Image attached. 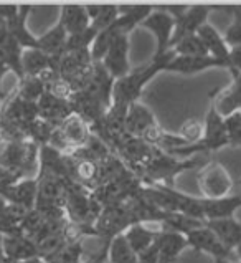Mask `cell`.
Wrapping results in <instances>:
<instances>
[{
	"label": "cell",
	"mask_w": 241,
	"mask_h": 263,
	"mask_svg": "<svg viewBox=\"0 0 241 263\" xmlns=\"http://www.w3.org/2000/svg\"><path fill=\"white\" fill-rule=\"evenodd\" d=\"M175 58V51L170 50L164 55H154V58L146 66L132 70L127 77L116 80L114 89H112V104H120V106H127L139 101V96L150 80H152L157 73L165 71L167 65Z\"/></svg>",
	"instance_id": "obj_1"
},
{
	"label": "cell",
	"mask_w": 241,
	"mask_h": 263,
	"mask_svg": "<svg viewBox=\"0 0 241 263\" xmlns=\"http://www.w3.org/2000/svg\"><path fill=\"white\" fill-rule=\"evenodd\" d=\"M207 164L205 156L190 157V159H178L175 156H170L164 151H157L154 159L150 161L147 166L140 171L137 176L144 185H169L172 187V180H174L180 172L188 169L203 167Z\"/></svg>",
	"instance_id": "obj_2"
},
{
	"label": "cell",
	"mask_w": 241,
	"mask_h": 263,
	"mask_svg": "<svg viewBox=\"0 0 241 263\" xmlns=\"http://www.w3.org/2000/svg\"><path fill=\"white\" fill-rule=\"evenodd\" d=\"M38 156L40 146L30 141H0V167L22 172L27 176V172L38 169Z\"/></svg>",
	"instance_id": "obj_3"
},
{
	"label": "cell",
	"mask_w": 241,
	"mask_h": 263,
	"mask_svg": "<svg viewBox=\"0 0 241 263\" xmlns=\"http://www.w3.org/2000/svg\"><path fill=\"white\" fill-rule=\"evenodd\" d=\"M134 223L135 220L131 214V210L127 209L124 202H120V204L103 209L101 215L97 217V220L94 223V234L96 237L103 238L104 243H111L112 238H116L117 235H123Z\"/></svg>",
	"instance_id": "obj_4"
},
{
	"label": "cell",
	"mask_w": 241,
	"mask_h": 263,
	"mask_svg": "<svg viewBox=\"0 0 241 263\" xmlns=\"http://www.w3.org/2000/svg\"><path fill=\"white\" fill-rule=\"evenodd\" d=\"M198 187L207 199H220L228 195L233 179L227 167L220 162H207L198 172Z\"/></svg>",
	"instance_id": "obj_5"
},
{
	"label": "cell",
	"mask_w": 241,
	"mask_h": 263,
	"mask_svg": "<svg viewBox=\"0 0 241 263\" xmlns=\"http://www.w3.org/2000/svg\"><path fill=\"white\" fill-rule=\"evenodd\" d=\"M187 242L188 247L193 249L195 252L208 253L212 255L215 260H230V261H238L236 255L228 247L222 243V240L218 238L207 225H203L200 229L192 230L190 234H187Z\"/></svg>",
	"instance_id": "obj_6"
},
{
	"label": "cell",
	"mask_w": 241,
	"mask_h": 263,
	"mask_svg": "<svg viewBox=\"0 0 241 263\" xmlns=\"http://www.w3.org/2000/svg\"><path fill=\"white\" fill-rule=\"evenodd\" d=\"M157 151H159V149L147 144L144 139L127 138L116 151V154L120 157V161H123L135 176H139L140 171L154 159Z\"/></svg>",
	"instance_id": "obj_7"
},
{
	"label": "cell",
	"mask_w": 241,
	"mask_h": 263,
	"mask_svg": "<svg viewBox=\"0 0 241 263\" xmlns=\"http://www.w3.org/2000/svg\"><path fill=\"white\" fill-rule=\"evenodd\" d=\"M38 118V104L24 100L17 93L5 100L2 109H0V123L25 127V129L28 124H32Z\"/></svg>",
	"instance_id": "obj_8"
},
{
	"label": "cell",
	"mask_w": 241,
	"mask_h": 263,
	"mask_svg": "<svg viewBox=\"0 0 241 263\" xmlns=\"http://www.w3.org/2000/svg\"><path fill=\"white\" fill-rule=\"evenodd\" d=\"M142 27H146L150 30L155 39H157V51L155 55H164L170 51V42L172 35L175 30V18L170 13L165 12L162 7H154L152 13L140 24Z\"/></svg>",
	"instance_id": "obj_9"
},
{
	"label": "cell",
	"mask_w": 241,
	"mask_h": 263,
	"mask_svg": "<svg viewBox=\"0 0 241 263\" xmlns=\"http://www.w3.org/2000/svg\"><path fill=\"white\" fill-rule=\"evenodd\" d=\"M127 53H129V36L127 35L116 36L109 45L106 55H104L101 62L104 65V68L111 73V77L114 80L124 78L132 71L129 60H127Z\"/></svg>",
	"instance_id": "obj_10"
},
{
	"label": "cell",
	"mask_w": 241,
	"mask_h": 263,
	"mask_svg": "<svg viewBox=\"0 0 241 263\" xmlns=\"http://www.w3.org/2000/svg\"><path fill=\"white\" fill-rule=\"evenodd\" d=\"M208 13H210V7H207V5H190L188 7V10L182 15V17L175 20V30H174V35H172L170 50L174 48L180 40H184L185 36L197 35L200 27L207 24Z\"/></svg>",
	"instance_id": "obj_11"
},
{
	"label": "cell",
	"mask_w": 241,
	"mask_h": 263,
	"mask_svg": "<svg viewBox=\"0 0 241 263\" xmlns=\"http://www.w3.org/2000/svg\"><path fill=\"white\" fill-rule=\"evenodd\" d=\"M73 115H78L79 118H83L85 121L93 126L94 123H97L99 119L104 118V115L108 112V106L103 101L97 100L96 96H93L89 91H78L71 96L70 100Z\"/></svg>",
	"instance_id": "obj_12"
},
{
	"label": "cell",
	"mask_w": 241,
	"mask_h": 263,
	"mask_svg": "<svg viewBox=\"0 0 241 263\" xmlns=\"http://www.w3.org/2000/svg\"><path fill=\"white\" fill-rule=\"evenodd\" d=\"M233 77V83L225 91H212L210 98L215 104L216 111L223 118H227L236 111H241V71L230 70Z\"/></svg>",
	"instance_id": "obj_13"
},
{
	"label": "cell",
	"mask_w": 241,
	"mask_h": 263,
	"mask_svg": "<svg viewBox=\"0 0 241 263\" xmlns=\"http://www.w3.org/2000/svg\"><path fill=\"white\" fill-rule=\"evenodd\" d=\"M157 124L159 123H157L154 112L150 111L146 104L137 101V103H134L129 106V111H127V119H126V129H127V134H129L131 138L144 139L146 134Z\"/></svg>",
	"instance_id": "obj_14"
},
{
	"label": "cell",
	"mask_w": 241,
	"mask_h": 263,
	"mask_svg": "<svg viewBox=\"0 0 241 263\" xmlns=\"http://www.w3.org/2000/svg\"><path fill=\"white\" fill-rule=\"evenodd\" d=\"M38 115L43 121L50 123L53 127H59L68 118L73 115L70 101L58 100L53 95L45 91V95L38 100Z\"/></svg>",
	"instance_id": "obj_15"
},
{
	"label": "cell",
	"mask_w": 241,
	"mask_h": 263,
	"mask_svg": "<svg viewBox=\"0 0 241 263\" xmlns=\"http://www.w3.org/2000/svg\"><path fill=\"white\" fill-rule=\"evenodd\" d=\"M205 222L208 220H222L235 217L236 210L241 209V194L238 195H225L220 199H207L200 197Z\"/></svg>",
	"instance_id": "obj_16"
},
{
	"label": "cell",
	"mask_w": 241,
	"mask_h": 263,
	"mask_svg": "<svg viewBox=\"0 0 241 263\" xmlns=\"http://www.w3.org/2000/svg\"><path fill=\"white\" fill-rule=\"evenodd\" d=\"M36 195H38V180L36 179H22L20 182L0 192V197H4L9 204L25 207L28 210L35 209Z\"/></svg>",
	"instance_id": "obj_17"
},
{
	"label": "cell",
	"mask_w": 241,
	"mask_h": 263,
	"mask_svg": "<svg viewBox=\"0 0 241 263\" xmlns=\"http://www.w3.org/2000/svg\"><path fill=\"white\" fill-rule=\"evenodd\" d=\"M58 129L65 138L68 147H70V153L74 149L85 147L88 141L91 139V127L78 115H71Z\"/></svg>",
	"instance_id": "obj_18"
},
{
	"label": "cell",
	"mask_w": 241,
	"mask_h": 263,
	"mask_svg": "<svg viewBox=\"0 0 241 263\" xmlns=\"http://www.w3.org/2000/svg\"><path fill=\"white\" fill-rule=\"evenodd\" d=\"M4 253L9 261H25L30 258L40 257L36 243L32 238L24 237L20 234L4 235Z\"/></svg>",
	"instance_id": "obj_19"
},
{
	"label": "cell",
	"mask_w": 241,
	"mask_h": 263,
	"mask_svg": "<svg viewBox=\"0 0 241 263\" xmlns=\"http://www.w3.org/2000/svg\"><path fill=\"white\" fill-rule=\"evenodd\" d=\"M116 80L111 77V73L104 68V65L101 62H94V68L91 74V81L86 88V91H89L93 96H96L97 100L103 101L108 108L112 106V89H114Z\"/></svg>",
	"instance_id": "obj_20"
},
{
	"label": "cell",
	"mask_w": 241,
	"mask_h": 263,
	"mask_svg": "<svg viewBox=\"0 0 241 263\" xmlns=\"http://www.w3.org/2000/svg\"><path fill=\"white\" fill-rule=\"evenodd\" d=\"M215 66H223V68H227V65L213 57H180V55H175V58L167 65L165 71L195 74V73L205 71L210 68H215Z\"/></svg>",
	"instance_id": "obj_21"
},
{
	"label": "cell",
	"mask_w": 241,
	"mask_h": 263,
	"mask_svg": "<svg viewBox=\"0 0 241 263\" xmlns=\"http://www.w3.org/2000/svg\"><path fill=\"white\" fill-rule=\"evenodd\" d=\"M30 10H32V7L30 5H18V10L15 12L9 20H7V25H9L10 35L22 45V48L24 50H36L38 48V39H35V36L30 33L25 27V18L30 13Z\"/></svg>",
	"instance_id": "obj_22"
},
{
	"label": "cell",
	"mask_w": 241,
	"mask_h": 263,
	"mask_svg": "<svg viewBox=\"0 0 241 263\" xmlns=\"http://www.w3.org/2000/svg\"><path fill=\"white\" fill-rule=\"evenodd\" d=\"M157 242H159V263H175L180 253L188 247L185 235L170 230H162L157 237Z\"/></svg>",
	"instance_id": "obj_23"
},
{
	"label": "cell",
	"mask_w": 241,
	"mask_h": 263,
	"mask_svg": "<svg viewBox=\"0 0 241 263\" xmlns=\"http://www.w3.org/2000/svg\"><path fill=\"white\" fill-rule=\"evenodd\" d=\"M197 35L200 36L203 45L207 47L208 55L223 62L225 65H227V70H230V47L227 45V42H225L223 36L218 33L210 24L202 25L200 30L197 32Z\"/></svg>",
	"instance_id": "obj_24"
},
{
	"label": "cell",
	"mask_w": 241,
	"mask_h": 263,
	"mask_svg": "<svg viewBox=\"0 0 241 263\" xmlns=\"http://www.w3.org/2000/svg\"><path fill=\"white\" fill-rule=\"evenodd\" d=\"M205 225L230 250L235 252V249L241 243V222H238L235 217L222 220H208Z\"/></svg>",
	"instance_id": "obj_25"
},
{
	"label": "cell",
	"mask_w": 241,
	"mask_h": 263,
	"mask_svg": "<svg viewBox=\"0 0 241 263\" xmlns=\"http://www.w3.org/2000/svg\"><path fill=\"white\" fill-rule=\"evenodd\" d=\"M59 24L63 25L68 35H76L85 32L86 28L91 27V20L86 12V7L83 5H66L62 10Z\"/></svg>",
	"instance_id": "obj_26"
},
{
	"label": "cell",
	"mask_w": 241,
	"mask_h": 263,
	"mask_svg": "<svg viewBox=\"0 0 241 263\" xmlns=\"http://www.w3.org/2000/svg\"><path fill=\"white\" fill-rule=\"evenodd\" d=\"M68 35L66 30L63 28V25L56 24V27H53L50 30V32H47L43 36H40L38 39V48L43 51V53H47L48 57H59L65 53L66 50V42H68Z\"/></svg>",
	"instance_id": "obj_27"
},
{
	"label": "cell",
	"mask_w": 241,
	"mask_h": 263,
	"mask_svg": "<svg viewBox=\"0 0 241 263\" xmlns=\"http://www.w3.org/2000/svg\"><path fill=\"white\" fill-rule=\"evenodd\" d=\"M162 230H150L149 227H146V223H134L124 232V235L135 255H140L155 242V238L159 237Z\"/></svg>",
	"instance_id": "obj_28"
},
{
	"label": "cell",
	"mask_w": 241,
	"mask_h": 263,
	"mask_svg": "<svg viewBox=\"0 0 241 263\" xmlns=\"http://www.w3.org/2000/svg\"><path fill=\"white\" fill-rule=\"evenodd\" d=\"M25 77H38L45 70H56V57H48L40 50H25L22 57Z\"/></svg>",
	"instance_id": "obj_29"
},
{
	"label": "cell",
	"mask_w": 241,
	"mask_h": 263,
	"mask_svg": "<svg viewBox=\"0 0 241 263\" xmlns=\"http://www.w3.org/2000/svg\"><path fill=\"white\" fill-rule=\"evenodd\" d=\"M24 48L22 45L13 39L10 35L9 40H7L2 47H0V62L7 65V68L10 71H13L18 77V80H22L25 77L24 73V63H22V57H24Z\"/></svg>",
	"instance_id": "obj_30"
},
{
	"label": "cell",
	"mask_w": 241,
	"mask_h": 263,
	"mask_svg": "<svg viewBox=\"0 0 241 263\" xmlns=\"http://www.w3.org/2000/svg\"><path fill=\"white\" fill-rule=\"evenodd\" d=\"M108 263H137V255L131 249L124 234L111 240L108 249Z\"/></svg>",
	"instance_id": "obj_31"
},
{
	"label": "cell",
	"mask_w": 241,
	"mask_h": 263,
	"mask_svg": "<svg viewBox=\"0 0 241 263\" xmlns=\"http://www.w3.org/2000/svg\"><path fill=\"white\" fill-rule=\"evenodd\" d=\"M83 257H85V249L79 240V242L65 243L62 249H58L55 253L48 255L43 260L47 263H81Z\"/></svg>",
	"instance_id": "obj_32"
},
{
	"label": "cell",
	"mask_w": 241,
	"mask_h": 263,
	"mask_svg": "<svg viewBox=\"0 0 241 263\" xmlns=\"http://www.w3.org/2000/svg\"><path fill=\"white\" fill-rule=\"evenodd\" d=\"M47 91V86L43 85V81L36 77H24L20 80L18 88H17V93L20 98H24L27 101H32V103H38L40 98L45 95Z\"/></svg>",
	"instance_id": "obj_33"
},
{
	"label": "cell",
	"mask_w": 241,
	"mask_h": 263,
	"mask_svg": "<svg viewBox=\"0 0 241 263\" xmlns=\"http://www.w3.org/2000/svg\"><path fill=\"white\" fill-rule=\"evenodd\" d=\"M172 50L175 51V55H180V57H210L207 47L203 45L198 35L185 36V39L180 40Z\"/></svg>",
	"instance_id": "obj_34"
},
{
	"label": "cell",
	"mask_w": 241,
	"mask_h": 263,
	"mask_svg": "<svg viewBox=\"0 0 241 263\" xmlns=\"http://www.w3.org/2000/svg\"><path fill=\"white\" fill-rule=\"evenodd\" d=\"M97 30L94 27L86 28L85 32L76 33V35H70L66 42V50L65 51H81V50H91L93 43L97 36Z\"/></svg>",
	"instance_id": "obj_35"
},
{
	"label": "cell",
	"mask_w": 241,
	"mask_h": 263,
	"mask_svg": "<svg viewBox=\"0 0 241 263\" xmlns=\"http://www.w3.org/2000/svg\"><path fill=\"white\" fill-rule=\"evenodd\" d=\"M227 10L233 15V22H231V25L227 28L223 39L230 48L239 47L241 45V5L227 7Z\"/></svg>",
	"instance_id": "obj_36"
},
{
	"label": "cell",
	"mask_w": 241,
	"mask_h": 263,
	"mask_svg": "<svg viewBox=\"0 0 241 263\" xmlns=\"http://www.w3.org/2000/svg\"><path fill=\"white\" fill-rule=\"evenodd\" d=\"M203 133H205V124H202L198 119H188V121L184 123V126L180 127V131L177 134L190 146L202 141Z\"/></svg>",
	"instance_id": "obj_37"
},
{
	"label": "cell",
	"mask_w": 241,
	"mask_h": 263,
	"mask_svg": "<svg viewBox=\"0 0 241 263\" xmlns=\"http://www.w3.org/2000/svg\"><path fill=\"white\" fill-rule=\"evenodd\" d=\"M119 17V7L117 5H103L99 15L91 22V27H94L97 32H103L104 28L112 25Z\"/></svg>",
	"instance_id": "obj_38"
},
{
	"label": "cell",
	"mask_w": 241,
	"mask_h": 263,
	"mask_svg": "<svg viewBox=\"0 0 241 263\" xmlns=\"http://www.w3.org/2000/svg\"><path fill=\"white\" fill-rule=\"evenodd\" d=\"M225 126H227L230 144L241 146V111H236L225 118Z\"/></svg>",
	"instance_id": "obj_39"
},
{
	"label": "cell",
	"mask_w": 241,
	"mask_h": 263,
	"mask_svg": "<svg viewBox=\"0 0 241 263\" xmlns=\"http://www.w3.org/2000/svg\"><path fill=\"white\" fill-rule=\"evenodd\" d=\"M47 91L50 95H53L55 98H58V100H63V101H70L71 96L74 95L70 83H68V81L62 77L51 81V83L47 86Z\"/></svg>",
	"instance_id": "obj_40"
},
{
	"label": "cell",
	"mask_w": 241,
	"mask_h": 263,
	"mask_svg": "<svg viewBox=\"0 0 241 263\" xmlns=\"http://www.w3.org/2000/svg\"><path fill=\"white\" fill-rule=\"evenodd\" d=\"M230 70L241 71V45L230 48Z\"/></svg>",
	"instance_id": "obj_41"
},
{
	"label": "cell",
	"mask_w": 241,
	"mask_h": 263,
	"mask_svg": "<svg viewBox=\"0 0 241 263\" xmlns=\"http://www.w3.org/2000/svg\"><path fill=\"white\" fill-rule=\"evenodd\" d=\"M7 71H10V70L7 68V65H5V63L0 62V103L7 100V93L2 89V78H4V74H5Z\"/></svg>",
	"instance_id": "obj_42"
},
{
	"label": "cell",
	"mask_w": 241,
	"mask_h": 263,
	"mask_svg": "<svg viewBox=\"0 0 241 263\" xmlns=\"http://www.w3.org/2000/svg\"><path fill=\"white\" fill-rule=\"evenodd\" d=\"M235 255H236V258H238V261L241 263V243L236 247V249H235Z\"/></svg>",
	"instance_id": "obj_43"
},
{
	"label": "cell",
	"mask_w": 241,
	"mask_h": 263,
	"mask_svg": "<svg viewBox=\"0 0 241 263\" xmlns=\"http://www.w3.org/2000/svg\"><path fill=\"white\" fill-rule=\"evenodd\" d=\"M215 263H239V261H230V260H215Z\"/></svg>",
	"instance_id": "obj_44"
},
{
	"label": "cell",
	"mask_w": 241,
	"mask_h": 263,
	"mask_svg": "<svg viewBox=\"0 0 241 263\" xmlns=\"http://www.w3.org/2000/svg\"><path fill=\"white\" fill-rule=\"evenodd\" d=\"M239 184H241V177H239Z\"/></svg>",
	"instance_id": "obj_45"
},
{
	"label": "cell",
	"mask_w": 241,
	"mask_h": 263,
	"mask_svg": "<svg viewBox=\"0 0 241 263\" xmlns=\"http://www.w3.org/2000/svg\"><path fill=\"white\" fill-rule=\"evenodd\" d=\"M9 263H12V261H9Z\"/></svg>",
	"instance_id": "obj_46"
}]
</instances>
